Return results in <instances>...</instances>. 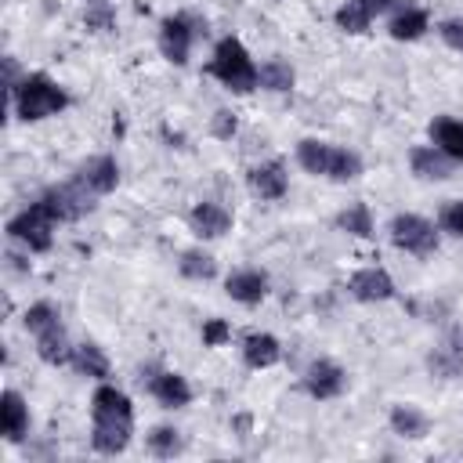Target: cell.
<instances>
[{"label":"cell","mask_w":463,"mask_h":463,"mask_svg":"<svg viewBox=\"0 0 463 463\" xmlns=\"http://www.w3.org/2000/svg\"><path fill=\"white\" fill-rule=\"evenodd\" d=\"M90 420H94V427H90L94 452H101V456L127 452V445L134 438V405H130V398L116 383L101 380L94 387V394H90Z\"/></svg>","instance_id":"cell-1"},{"label":"cell","mask_w":463,"mask_h":463,"mask_svg":"<svg viewBox=\"0 0 463 463\" xmlns=\"http://www.w3.org/2000/svg\"><path fill=\"white\" fill-rule=\"evenodd\" d=\"M11 105L18 112V119L25 123H40L47 116H58L69 105V94L61 83H54L47 72H25L14 90H11Z\"/></svg>","instance_id":"cell-2"},{"label":"cell","mask_w":463,"mask_h":463,"mask_svg":"<svg viewBox=\"0 0 463 463\" xmlns=\"http://www.w3.org/2000/svg\"><path fill=\"white\" fill-rule=\"evenodd\" d=\"M206 72H210L217 83H224L228 90H235V94H250L253 87H260V80H257V61H253V54L246 51V43H242L239 36L217 40Z\"/></svg>","instance_id":"cell-3"},{"label":"cell","mask_w":463,"mask_h":463,"mask_svg":"<svg viewBox=\"0 0 463 463\" xmlns=\"http://www.w3.org/2000/svg\"><path fill=\"white\" fill-rule=\"evenodd\" d=\"M297 163L315 174V177H329V181H354L362 177V156L318 137H304L297 145Z\"/></svg>","instance_id":"cell-4"},{"label":"cell","mask_w":463,"mask_h":463,"mask_svg":"<svg viewBox=\"0 0 463 463\" xmlns=\"http://www.w3.org/2000/svg\"><path fill=\"white\" fill-rule=\"evenodd\" d=\"M54 217L40 206V203H29L22 213H14L11 221H7V235L14 239V242H22L29 253H47L51 250V242H54Z\"/></svg>","instance_id":"cell-5"},{"label":"cell","mask_w":463,"mask_h":463,"mask_svg":"<svg viewBox=\"0 0 463 463\" xmlns=\"http://www.w3.org/2000/svg\"><path fill=\"white\" fill-rule=\"evenodd\" d=\"M387 235L398 250H405L412 257H430L438 250V228H434V221H427L420 213H394L387 224Z\"/></svg>","instance_id":"cell-6"},{"label":"cell","mask_w":463,"mask_h":463,"mask_svg":"<svg viewBox=\"0 0 463 463\" xmlns=\"http://www.w3.org/2000/svg\"><path fill=\"white\" fill-rule=\"evenodd\" d=\"M94 199H98V195L87 192V188L72 177V181H65V184H51L36 203L61 224V221H80L83 213H90V210H94Z\"/></svg>","instance_id":"cell-7"},{"label":"cell","mask_w":463,"mask_h":463,"mask_svg":"<svg viewBox=\"0 0 463 463\" xmlns=\"http://www.w3.org/2000/svg\"><path fill=\"white\" fill-rule=\"evenodd\" d=\"M300 383H304V391H307L315 402H333V398L344 394V387H347V373H344L333 358H315V362L304 369Z\"/></svg>","instance_id":"cell-8"},{"label":"cell","mask_w":463,"mask_h":463,"mask_svg":"<svg viewBox=\"0 0 463 463\" xmlns=\"http://www.w3.org/2000/svg\"><path fill=\"white\" fill-rule=\"evenodd\" d=\"M192 40H195V29L184 14H170L159 22V54L174 65H184L188 54H192Z\"/></svg>","instance_id":"cell-9"},{"label":"cell","mask_w":463,"mask_h":463,"mask_svg":"<svg viewBox=\"0 0 463 463\" xmlns=\"http://www.w3.org/2000/svg\"><path fill=\"white\" fill-rule=\"evenodd\" d=\"M87 192H94V195H109L116 184H119V163H116V156H109V152H101V156H90L87 163H80V170L72 174Z\"/></svg>","instance_id":"cell-10"},{"label":"cell","mask_w":463,"mask_h":463,"mask_svg":"<svg viewBox=\"0 0 463 463\" xmlns=\"http://www.w3.org/2000/svg\"><path fill=\"white\" fill-rule=\"evenodd\" d=\"M347 293L362 304H383V300L394 297V279L383 268H358L347 279Z\"/></svg>","instance_id":"cell-11"},{"label":"cell","mask_w":463,"mask_h":463,"mask_svg":"<svg viewBox=\"0 0 463 463\" xmlns=\"http://www.w3.org/2000/svg\"><path fill=\"white\" fill-rule=\"evenodd\" d=\"M246 184H250V192L260 195V199H282L286 188H289V174H286V166H282L279 159H268V163L250 166Z\"/></svg>","instance_id":"cell-12"},{"label":"cell","mask_w":463,"mask_h":463,"mask_svg":"<svg viewBox=\"0 0 463 463\" xmlns=\"http://www.w3.org/2000/svg\"><path fill=\"white\" fill-rule=\"evenodd\" d=\"M224 293H228L232 300L253 307V304H260V300L268 297V275H264L260 268H239V271H232V275L224 279Z\"/></svg>","instance_id":"cell-13"},{"label":"cell","mask_w":463,"mask_h":463,"mask_svg":"<svg viewBox=\"0 0 463 463\" xmlns=\"http://www.w3.org/2000/svg\"><path fill=\"white\" fill-rule=\"evenodd\" d=\"M148 394H152L163 409H184V405L192 402V383H188L181 373L163 369V373H152V376H148Z\"/></svg>","instance_id":"cell-14"},{"label":"cell","mask_w":463,"mask_h":463,"mask_svg":"<svg viewBox=\"0 0 463 463\" xmlns=\"http://www.w3.org/2000/svg\"><path fill=\"white\" fill-rule=\"evenodd\" d=\"M33 340H36V354H40L47 365H72L76 344L69 340V333H65V326H61V322H54V326L40 329Z\"/></svg>","instance_id":"cell-15"},{"label":"cell","mask_w":463,"mask_h":463,"mask_svg":"<svg viewBox=\"0 0 463 463\" xmlns=\"http://www.w3.org/2000/svg\"><path fill=\"white\" fill-rule=\"evenodd\" d=\"M409 166L420 181H449L452 177V159L438 145H416L409 152Z\"/></svg>","instance_id":"cell-16"},{"label":"cell","mask_w":463,"mask_h":463,"mask_svg":"<svg viewBox=\"0 0 463 463\" xmlns=\"http://www.w3.org/2000/svg\"><path fill=\"white\" fill-rule=\"evenodd\" d=\"M188 228L199 239H221L224 232H232V213L221 203H195L188 213Z\"/></svg>","instance_id":"cell-17"},{"label":"cell","mask_w":463,"mask_h":463,"mask_svg":"<svg viewBox=\"0 0 463 463\" xmlns=\"http://www.w3.org/2000/svg\"><path fill=\"white\" fill-rule=\"evenodd\" d=\"M0 427H4L7 441H22L29 434V405L14 387H7L0 394Z\"/></svg>","instance_id":"cell-18"},{"label":"cell","mask_w":463,"mask_h":463,"mask_svg":"<svg viewBox=\"0 0 463 463\" xmlns=\"http://www.w3.org/2000/svg\"><path fill=\"white\" fill-rule=\"evenodd\" d=\"M391 430L398 434V438H409V441H420V438H427V430H430V416L420 409V405H412V402H398V405H391Z\"/></svg>","instance_id":"cell-19"},{"label":"cell","mask_w":463,"mask_h":463,"mask_svg":"<svg viewBox=\"0 0 463 463\" xmlns=\"http://www.w3.org/2000/svg\"><path fill=\"white\" fill-rule=\"evenodd\" d=\"M279 358H282L279 336H271V333H250L242 340V362L250 369H271V365H279Z\"/></svg>","instance_id":"cell-20"},{"label":"cell","mask_w":463,"mask_h":463,"mask_svg":"<svg viewBox=\"0 0 463 463\" xmlns=\"http://www.w3.org/2000/svg\"><path fill=\"white\" fill-rule=\"evenodd\" d=\"M430 141L452 159V163H463V123L452 119V116H438L430 123Z\"/></svg>","instance_id":"cell-21"},{"label":"cell","mask_w":463,"mask_h":463,"mask_svg":"<svg viewBox=\"0 0 463 463\" xmlns=\"http://www.w3.org/2000/svg\"><path fill=\"white\" fill-rule=\"evenodd\" d=\"M257 80H260V87H264V90L286 94V90H293L297 72H293V65H289L286 58H268V61H260V65H257Z\"/></svg>","instance_id":"cell-22"},{"label":"cell","mask_w":463,"mask_h":463,"mask_svg":"<svg viewBox=\"0 0 463 463\" xmlns=\"http://www.w3.org/2000/svg\"><path fill=\"white\" fill-rule=\"evenodd\" d=\"M427 365H430L434 376H459L463 373V344H459V333H452L438 351H430Z\"/></svg>","instance_id":"cell-23"},{"label":"cell","mask_w":463,"mask_h":463,"mask_svg":"<svg viewBox=\"0 0 463 463\" xmlns=\"http://www.w3.org/2000/svg\"><path fill=\"white\" fill-rule=\"evenodd\" d=\"M72 369L80 373V376H90V380H109V358H105V351L98 347V344H76V354H72Z\"/></svg>","instance_id":"cell-24"},{"label":"cell","mask_w":463,"mask_h":463,"mask_svg":"<svg viewBox=\"0 0 463 463\" xmlns=\"http://www.w3.org/2000/svg\"><path fill=\"white\" fill-rule=\"evenodd\" d=\"M427 25H430V18H427V11H420V7H405V11H398L391 22H387V33L394 36V40H420L423 33H427Z\"/></svg>","instance_id":"cell-25"},{"label":"cell","mask_w":463,"mask_h":463,"mask_svg":"<svg viewBox=\"0 0 463 463\" xmlns=\"http://www.w3.org/2000/svg\"><path fill=\"white\" fill-rule=\"evenodd\" d=\"M177 271L184 279H192V282H210L217 275V260L206 250H184L181 260H177Z\"/></svg>","instance_id":"cell-26"},{"label":"cell","mask_w":463,"mask_h":463,"mask_svg":"<svg viewBox=\"0 0 463 463\" xmlns=\"http://www.w3.org/2000/svg\"><path fill=\"white\" fill-rule=\"evenodd\" d=\"M336 228L347 232V235H354V239H369V235H373V213H369V206H365V203L344 206V210L336 213Z\"/></svg>","instance_id":"cell-27"},{"label":"cell","mask_w":463,"mask_h":463,"mask_svg":"<svg viewBox=\"0 0 463 463\" xmlns=\"http://www.w3.org/2000/svg\"><path fill=\"white\" fill-rule=\"evenodd\" d=\"M145 441H148V452H152V456H159V459H174V456L184 449V438H181V430H177V427H166V423L152 427Z\"/></svg>","instance_id":"cell-28"},{"label":"cell","mask_w":463,"mask_h":463,"mask_svg":"<svg viewBox=\"0 0 463 463\" xmlns=\"http://www.w3.org/2000/svg\"><path fill=\"white\" fill-rule=\"evenodd\" d=\"M373 18H376V14H373L362 0H347V4L336 7V25H340L344 33H354V36L365 33V29L373 25Z\"/></svg>","instance_id":"cell-29"},{"label":"cell","mask_w":463,"mask_h":463,"mask_svg":"<svg viewBox=\"0 0 463 463\" xmlns=\"http://www.w3.org/2000/svg\"><path fill=\"white\" fill-rule=\"evenodd\" d=\"M22 322H25V329L36 336L40 329H47V326L61 322V315H58V307H54L51 300H36V304H29V311L22 315Z\"/></svg>","instance_id":"cell-30"},{"label":"cell","mask_w":463,"mask_h":463,"mask_svg":"<svg viewBox=\"0 0 463 463\" xmlns=\"http://www.w3.org/2000/svg\"><path fill=\"white\" fill-rule=\"evenodd\" d=\"M438 228H441V232H449V235H456V239H463V199H456V203H445V206H441Z\"/></svg>","instance_id":"cell-31"},{"label":"cell","mask_w":463,"mask_h":463,"mask_svg":"<svg viewBox=\"0 0 463 463\" xmlns=\"http://www.w3.org/2000/svg\"><path fill=\"white\" fill-rule=\"evenodd\" d=\"M232 340V326L224 318H206L203 322V347H221Z\"/></svg>","instance_id":"cell-32"},{"label":"cell","mask_w":463,"mask_h":463,"mask_svg":"<svg viewBox=\"0 0 463 463\" xmlns=\"http://www.w3.org/2000/svg\"><path fill=\"white\" fill-rule=\"evenodd\" d=\"M210 130H213V137H221V141H232V137L239 134V119H235V112H228V109H217V112H213V119H210Z\"/></svg>","instance_id":"cell-33"},{"label":"cell","mask_w":463,"mask_h":463,"mask_svg":"<svg viewBox=\"0 0 463 463\" xmlns=\"http://www.w3.org/2000/svg\"><path fill=\"white\" fill-rule=\"evenodd\" d=\"M83 22H87V29L109 33V29L116 25V14H112V7H109V4H90V11L83 14Z\"/></svg>","instance_id":"cell-34"},{"label":"cell","mask_w":463,"mask_h":463,"mask_svg":"<svg viewBox=\"0 0 463 463\" xmlns=\"http://www.w3.org/2000/svg\"><path fill=\"white\" fill-rule=\"evenodd\" d=\"M438 36H441L452 51L463 54V18H445V22L438 25Z\"/></svg>","instance_id":"cell-35"},{"label":"cell","mask_w":463,"mask_h":463,"mask_svg":"<svg viewBox=\"0 0 463 463\" xmlns=\"http://www.w3.org/2000/svg\"><path fill=\"white\" fill-rule=\"evenodd\" d=\"M362 4H365V7L373 11V14H380V11H391V7L398 4V0H362Z\"/></svg>","instance_id":"cell-36"},{"label":"cell","mask_w":463,"mask_h":463,"mask_svg":"<svg viewBox=\"0 0 463 463\" xmlns=\"http://www.w3.org/2000/svg\"><path fill=\"white\" fill-rule=\"evenodd\" d=\"M87 4H109V0H87Z\"/></svg>","instance_id":"cell-37"}]
</instances>
